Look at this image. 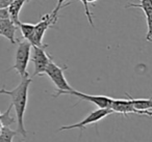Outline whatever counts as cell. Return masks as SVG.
I'll use <instances>...</instances> for the list:
<instances>
[{
    "instance_id": "cell-17",
    "label": "cell",
    "mask_w": 152,
    "mask_h": 142,
    "mask_svg": "<svg viewBox=\"0 0 152 142\" xmlns=\"http://www.w3.org/2000/svg\"><path fill=\"white\" fill-rule=\"evenodd\" d=\"M146 21H147V34H146V40L148 42H152V15L147 16L146 17Z\"/></svg>"
},
{
    "instance_id": "cell-4",
    "label": "cell",
    "mask_w": 152,
    "mask_h": 142,
    "mask_svg": "<svg viewBox=\"0 0 152 142\" xmlns=\"http://www.w3.org/2000/svg\"><path fill=\"white\" fill-rule=\"evenodd\" d=\"M32 55L30 60L34 63V76H44L46 72L47 67L49 65L51 59V56L47 54L46 48L48 45H42V46H32Z\"/></svg>"
},
{
    "instance_id": "cell-13",
    "label": "cell",
    "mask_w": 152,
    "mask_h": 142,
    "mask_svg": "<svg viewBox=\"0 0 152 142\" xmlns=\"http://www.w3.org/2000/svg\"><path fill=\"white\" fill-rule=\"evenodd\" d=\"M19 131H14L10 127H4L1 125L0 129V141L1 142H12L14 140V138L18 135Z\"/></svg>"
},
{
    "instance_id": "cell-1",
    "label": "cell",
    "mask_w": 152,
    "mask_h": 142,
    "mask_svg": "<svg viewBox=\"0 0 152 142\" xmlns=\"http://www.w3.org/2000/svg\"><path fill=\"white\" fill-rule=\"evenodd\" d=\"M31 83V78L28 76L21 78V82L17 87H15L12 90H7L5 88L1 89V94H7L12 99V103L15 108L16 116H17V125L18 131L21 134L23 138H26L27 136V131L25 130L24 125V115H25V110L27 107L28 102V89L29 85Z\"/></svg>"
},
{
    "instance_id": "cell-20",
    "label": "cell",
    "mask_w": 152,
    "mask_h": 142,
    "mask_svg": "<svg viewBox=\"0 0 152 142\" xmlns=\"http://www.w3.org/2000/svg\"><path fill=\"white\" fill-rule=\"evenodd\" d=\"M13 1H14V0H0V9L9 7Z\"/></svg>"
},
{
    "instance_id": "cell-16",
    "label": "cell",
    "mask_w": 152,
    "mask_h": 142,
    "mask_svg": "<svg viewBox=\"0 0 152 142\" xmlns=\"http://www.w3.org/2000/svg\"><path fill=\"white\" fill-rule=\"evenodd\" d=\"M80 2L83 4L85 7V13H86V16H87V19L89 21L90 25L92 27H94V22H93V14L91 13L90 11V7H89V2H88V0H80Z\"/></svg>"
},
{
    "instance_id": "cell-14",
    "label": "cell",
    "mask_w": 152,
    "mask_h": 142,
    "mask_svg": "<svg viewBox=\"0 0 152 142\" xmlns=\"http://www.w3.org/2000/svg\"><path fill=\"white\" fill-rule=\"evenodd\" d=\"M14 107L13 103H11L9 106V108L7 109L5 112H2L0 114V120H1V125H4V127H10L11 125L15 123L17 121V118H14L13 116H11V111L12 108Z\"/></svg>"
},
{
    "instance_id": "cell-15",
    "label": "cell",
    "mask_w": 152,
    "mask_h": 142,
    "mask_svg": "<svg viewBox=\"0 0 152 142\" xmlns=\"http://www.w3.org/2000/svg\"><path fill=\"white\" fill-rule=\"evenodd\" d=\"M127 7H139L144 12L146 17L152 15V0H140V3L137 4L130 3L127 5Z\"/></svg>"
},
{
    "instance_id": "cell-18",
    "label": "cell",
    "mask_w": 152,
    "mask_h": 142,
    "mask_svg": "<svg viewBox=\"0 0 152 142\" xmlns=\"http://www.w3.org/2000/svg\"><path fill=\"white\" fill-rule=\"evenodd\" d=\"M65 1H66V0H58V1H57V4H56V7H55V9L51 12V14H52L54 17L58 18V11L61 9V7H66V4H64V2H65Z\"/></svg>"
},
{
    "instance_id": "cell-11",
    "label": "cell",
    "mask_w": 152,
    "mask_h": 142,
    "mask_svg": "<svg viewBox=\"0 0 152 142\" xmlns=\"http://www.w3.org/2000/svg\"><path fill=\"white\" fill-rule=\"evenodd\" d=\"M25 0H14L13 2L11 3L7 9H9L10 12V16H11V19L19 26L20 24V20H19V15H20V12H21L22 7L23 5L25 4Z\"/></svg>"
},
{
    "instance_id": "cell-12",
    "label": "cell",
    "mask_w": 152,
    "mask_h": 142,
    "mask_svg": "<svg viewBox=\"0 0 152 142\" xmlns=\"http://www.w3.org/2000/svg\"><path fill=\"white\" fill-rule=\"evenodd\" d=\"M19 29L21 30V33L23 36L24 40H27L30 43H32L34 36V31H36V24L22 23V22H20Z\"/></svg>"
},
{
    "instance_id": "cell-7",
    "label": "cell",
    "mask_w": 152,
    "mask_h": 142,
    "mask_svg": "<svg viewBox=\"0 0 152 142\" xmlns=\"http://www.w3.org/2000/svg\"><path fill=\"white\" fill-rule=\"evenodd\" d=\"M57 19L58 18L54 17L51 13L43 16L40 22L36 24V31H34V41L31 43L32 46H42V45H44L43 44V38H44L45 33L49 28L53 27V25L56 23Z\"/></svg>"
},
{
    "instance_id": "cell-6",
    "label": "cell",
    "mask_w": 152,
    "mask_h": 142,
    "mask_svg": "<svg viewBox=\"0 0 152 142\" xmlns=\"http://www.w3.org/2000/svg\"><path fill=\"white\" fill-rule=\"evenodd\" d=\"M61 94L74 96H76V98H78L79 100H83V101H87V102L93 103L98 108H110V109L113 100H114L113 98H110V96H92V94H87V93H83V92L77 91V90H75V89L56 91V93L53 94V96L57 98V96H61Z\"/></svg>"
},
{
    "instance_id": "cell-2",
    "label": "cell",
    "mask_w": 152,
    "mask_h": 142,
    "mask_svg": "<svg viewBox=\"0 0 152 142\" xmlns=\"http://www.w3.org/2000/svg\"><path fill=\"white\" fill-rule=\"evenodd\" d=\"M17 43H18V48L15 55V63L11 67V70H15L20 75V77L23 78L28 76L27 67H28V62L31 59L30 55H31L32 44L27 40H24V41L18 40Z\"/></svg>"
},
{
    "instance_id": "cell-22",
    "label": "cell",
    "mask_w": 152,
    "mask_h": 142,
    "mask_svg": "<svg viewBox=\"0 0 152 142\" xmlns=\"http://www.w3.org/2000/svg\"><path fill=\"white\" fill-rule=\"evenodd\" d=\"M96 1H98V0H88V2L89 3H95Z\"/></svg>"
},
{
    "instance_id": "cell-23",
    "label": "cell",
    "mask_w": 152,
    "mask_h": 142,
    "mask_svg": "<svg viewBox=\"0 0 152 142\" xmlns=\"http://www.w3.org/2000/svg\"><path fill=\"white\" fill-rule=\"evenodd\" d=\"M25 1H26V2H29V1H30V0H25Z\"/></svg>"
},
{
    "instance_id": "cell-21",
    "label": "cell",
    "mask_w": 152,
    "mask_h": 142,
    "mask_svg": "<svg viewBox=\"0 0 152 142\" xmlns=\"http://www.w3.org/2000/svg\"><path fill=\"white\" fill-rule=\"evenodd\" d=\"M143 115H148V116H152V110L145 111V112L143 113Z\"/></svg>"
},
{
    "instance_id": "cell-9",
    "label": "cell",
    "mask_w": 152,
    "mask_h": 142,
    "mask_svg": "<svg viewBox=\"0 0 152 142\" xmlns=\"http://www.w3.org/2000/svg\"><path fill=\"white\" fill-rule=\"evenodd\" d=\"M110 109L114 112L123 115H128L130 113L137 114V110L134 108V106H133V104L129 99H127V100L126 99L125 100H123V99H114Z\"/></svg>"
},
{
    "instance_id": "cell-5",
    "label": "cell",
    "mask_w": 152,
    "mask_h": 142,
    "mask_svg": "<svg viewBox=\"0 0 152 142\" xmlns=\"http://www.w3.org/2000/svg\"><path fill=\"white\" fill-rule=\"evenodd\" d=\"M114 113V111L110 108H99L97 110L92 111L90 114H88L85 118L81 121L77 123H74V125H63L58 129V131H67V130H72V129H79L80 130V133L83 131V129H86V127L92 123H96L98 121H100L101 119H103L104 117L108 116L110 114Z\"/></svg>"
},
{
    "instance_id": "cell-8",
    "label": "cell",
    "mask_w": 152,
    "mask_h": 142,
    "mask_svg": "<svg viewBox=\"0 0 152 142\" xmlns=\"http://www.w3.org/2000/svg\"><path fill=\"white\" fill-rule=\"evenodd\" d=\"M19 28V26L11 19H0V34L4 38H7L13 45L18 42L16 40V31Z\"/></svg>"
},
{
    "instance_id": "cell-10",
    "label": "cell",
    "mask_w": 152,
    "mask_h": 142,
    "mask_svg": "<svg viewBox=\"0 0 152 142\" xmlns=\"http://www.w3.org/2000/svg\"><path fill=\"white\" fill-rule=\"evenodd\" d=\"M126 96L131 101L134 108L137 110V114L143 115L145 111L152 110V96L150 99H133L128 93H126Z\"/></svg>"
},
{
    "instance_id": "cell-19",
    "label": "cell",
    "mask_w": 152,
    "mask_h": 142,
    "mask_svg": "<svg viewBox=\"0 0 152 142\" xmlns=\"http://www.w3.org/2000/svg\"><path fill=\"white\" fill-rule=\"evenodd\" d=\"M9 18H11L9 9H7V7L0 9V19H9Z\"/></svg>"
},
{
    "instance_id": "cell-3",
    "label": "cell",
    "mask_w": 152,
    "mask_h": 142,
    "mask_svg": "<svg viewBox=\"0 0 152 142\" xmlns=\"http://www.w3.org/2000/svg\"><path fill=\"white\" fill-rule=\"evenodd\" d=\"M68 69L67 65L64 67H59L58 64L51 60L49 65L47 67L45 75H47L49 77V79L52 81V83L55 85L56 91H63V90H72L73 88L70 86V84L68 83L67 79L65 78V71Z\"/></svg>"
}]
</instances>
